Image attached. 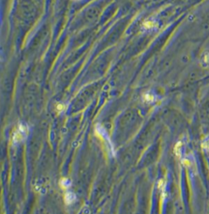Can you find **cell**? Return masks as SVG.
Instances as JSON below:
<instances>
[{"mask_svg":"<svg viewBox=\"0 0 209 214\" xmlns=\"http://www.w3.org/2000/svg\"><path fill=\"white\" fill-rule=\"evenodd\" d=\"M26 133H27V126L25 124L21 123L19 126V129L17 130V132H16V135L14 136L15 141L17 142L21 140H23V137L26 135Z\"/></svg>","mask_w":209,"mask_h":214,"instance_id":"6da1fadb","label":"cell"},{"mask_svg":"<svg viewBox=\"0 0 209 214\" xmlns=\"http://www.w3.org/2000/svg\"><path fill=\"white\" fill-rule=\"evenodd\" d=\"M74 200H75V195L73 192H67L65 195V202H66V204H71L72 202H74Z\"/></svg>","mask_w":209,"mask_h":214,"instance_id":"7a4b0ae2","label":"cell"},{"mask_svg":"<svg viewBox=\"0 0 209 214\" xmlns=\"http://www.w3.org/2000/svg\"><path fill=\"white\" fill-rule=\"evenodd\" d=\"M60 185H61L63 188H68L70 185H71V183H70L68 179H63L61 182H60Z\"/></svg>","mask_w":209,"mask_h":214,"instance_id":"3957f363","label":"cell"},{"mask_svg":"<svg viewBox=\"0 0 209 214\" xmlns=\"http://www.w3.org/2000/svg\"><path fill=\"white\" fill-rule=\"evenodd\" d=\"M203 62L204 64H209V54L207 53L203 56Z\"/></svg>","mask_w":209,"mask_h":214,"instance_id":"277c9868","label":"cell"},{"mask_svg":"<svg viewBox=\"0 0 209 214\" xmlns=\"http://www.w3.org/2000/svg\"><path fill=\"white\" fill-rule=\"evenodd\" d=\"M145 99L147 101V102H149V101H153V96L150 95H145Z\"/></svg>","mask_w":209,"mask_h":214,"instance_id":"5b68a950","label":"cell"},{"mask_svg":"<svg viewBox=\"0 0 209 214\" xmlns=\"http://www.w3.org/2000/svg\"><path fill=\"white\" fill-rule=\"evenodd\" d=\"M63 109H64V106L63 105H57V109L58 110H60V111H62Z\"/></svg>","mask_w":209,"mask_h":214,"instance_id":"8992f818","label":"cell"},{"mask_svg":"<svg viewBox=\"0 0 209 214\" xmlns=\"http://www.w3.org/2000/svg\"><path fill=\"white\" fill-rule=\"evenodd\" d=\"M205 147L209 151V140L207 143H205Z\"/></svg>","mask_w":209,"mask_h":214,"instance_id":"52a82bcc","label":"cell"}]
</instances>
